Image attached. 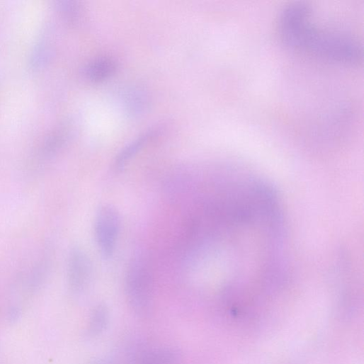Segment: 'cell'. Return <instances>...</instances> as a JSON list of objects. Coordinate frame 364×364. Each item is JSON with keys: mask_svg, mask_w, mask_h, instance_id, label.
<instances>
[{"mask_svg": "<svg viewBox=\"0 0 364 364\" xmlns=\"http://www.w3.org/2000/svg\"><path fill=\"white\" fill-rule=\"evenodd\" d=\"M279 39L297 53L342 65H358L363 59V45L353 33L319 24L314 9L307 3L285 6L277 22Z\"/></svg>", "mask_w": 364, "mask_h": 364, "instance_id": "obj_1", "label": "cell"}, {"mask_svg": "<svg viewBox=\"0 0 364 364\" xmlns=\"http://www.w3.org/2000/svg\"><path fill=\"white\" fill-rule=\"evenodd\" d=\"M124 290L129 306L136 314L146 317L151 312L154 278L147 256L140 254L130 259L125 274Z\"/></svg>", "mask_w": 364, "mask_h": 364, "instance_id": "obj_2", "label": "cell"}, {"mask_svg": "<svg viewBox=\"0 0 364 364\" xmlns=\"http://www.w3.org/2000/svg\"><path fill=\"white\" fill-rule=\"evenodd\" d=\"M122 220L119 211L111 205H101L94 220V237L103 259L110 260L116 251Z\"/></svg>", "mask_w": 364, "mask_h": 364, "instance_id": "obj_3", "label": "cell"}, {"mask_svg": "<svg viewBox=\"0 0 364 364\" xmlns=\"http://www.w3.org/2000/svg\"><path fill=\"white\" fill-rule=\"evenodd\" d=\"M93 263L88 253L81 247H73L69 255L67 278L70 289L75 294L87 290L93 279Z\"/></svg>", "mask_w": 364, "mask_h": 364, "instance_id": "obj_4", "label": "cell"}, {"mask_svg": "<svg viewBox=\"0 0 364 364\" xmlns=\"http://www.w3.org/2000/svg\"><path fill=\"white\" fill-rule=\"evenodd\" d=\"M181 360L182 356L178 349L159 346L132 352L124 364H181Z\"/></svg>", "mask_w": 364, "mask_h": 364, "instance_id": "obj_5", "label": "cell"}, {"mask_svg": "<svg viewBox=\"0 0 364 364\" xmlns=\"http://www.w3.org/2000/svg\"><path fill=\"white\" fill-rule=\"evenodd\" d=\"M157 132V130H149L123 148L114 159L113 167L115 171H123L143 147L156 137Z\"/></svg>", "mask_w": 364, "mask_h": 364, "instance_id": "obj_6", "label": "cell"}, {"mask_svg": "<svg viewBox=\"0 0 364 364\" xmlns=\"http://www.w3.org/2000/svg\"><path fill=\"white\" fill-rule=\"evenodd\" d=\"M116 61L108 57H99L92 61L86 67V75L93 83H101L111 77L117 71Z\"/></svg>", "mask_w": 364, "mask_h": 364, "instance_id": "obj_7", "label": "cell"}, {"mask_svg": "<svg viewBox=\"0 0 364 364\" xmlns=\"http://www.w3.org/2000/svg\"><path fill=\"white\" fill-rule=\"evenodd\" d=\"M110 322V311L105 304H98L91 310L87 334L91 337L102 334L107 329Z\"/></svg>", "mask_w": 364, "mask_h": 364, "instance_id": "obj_8", "label": "cell"}, {"mask_svg": "<svg viewBox=\"0 0 364 364\" xmlns=\"http://www.w3.org/2000/svg\"><path fill=\"white\" fill-rule=\"evenodd\" d=\"M125 109L132 117L142 114L148 107V98L141 89L134 88L127 89L123 96Z\"/></svg>", "mask_w": 364, "mask_h": 364, "instance_id": "obj_9", "label": "cell"}, {"mask_svg": "<svg viewBox=\"0 0 364 364\" xmlns=\"http://www.w3.org/2000/svg\"><path fill=\"white\" fill-rule=\"evenodd\" d=\"M67 135L64 130L54 134L43 146L40 157L45 159L56 154L66 142Z\"/></svg>", "mask_w": 364, "mask_h": 364, "instance_id": "obj_10", "label": "cell"}, {"mask_svg": "<svg viewBox=\"0 0 364 364\" xmlns=\"http://www.w3.org/2000/svg\"><path fill=\"white\" fill-rule=\"evenodd\" d=\"M60 8L70 21H74L78 18L79 16V7L76 3L63 1L60 3Z\"/></svg>", "mask_w": 364, "mask_h": 364, "instance_id": "obj_11", "label": "cell"}, {"mask_svg": "<svg viewBox=\"0 0 364 364\" xmlns=\"http://www.w3.org/2000/svg\"><path fill=\"white\" fill-rule=\"evenodd\" d=\"M91 364H109L108 361H105V360H97V361H95L93 362V363Z\"/></svg>", "mask_w": 364, "mask_h": 364, "instance_id": "obj_12", "label": "cell"}]
</instances>
